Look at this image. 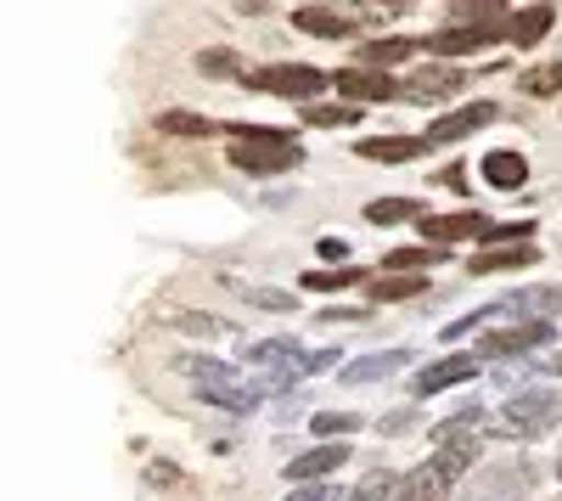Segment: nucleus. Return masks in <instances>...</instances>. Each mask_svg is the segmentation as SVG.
<instances>
[{"label":"nucleus","instance_id":"1","mask_svg":"<svg viewBox=\"0 0 562 501\" xmlns=\"http://www.w3.org/2000/svg\"><path fill=\"white\" fill-rule=\"evenodd\" d=\"M231 169H243L248 180H276L304 164V147L293 130H276V124H231Z\"/></svg>","mask_w":562,"mask_h":501},{"label":"nucleus","instance_id":"2","mask_svg":"<svg viewBox=\"0 0 562 501\" xmlns=\"http://www.w3.org/2000/svg\"><path fill=\"white\" fill-rule=\"evenodd\" d=\"M473 463H479V434L445 439L422 468L400 474V496L394 501H456V485L473 474Z\"/></svg>","mask_w":562,"mask_h":501},{"label":"nucleus","instance_id":"3","mask_svg":"<svg viewBox=\"0 0 562 501\" xmlns=\"http://www.w3.org/2000/svg\"><path fill=\"white\" fill-rule=\"evenodd\" d=\"M535 463L529 457H506V463H490V468H473L461 479L456 501H529L535 496Z\"/></svg>","mask_w":562,"mask_h":501},{"label":"nucleus","instance_id":"4","mask_svg":"<svg viewBox=\"0 0 562 501\" xmlns=\"http://www.w3.org/2000/svg\"><path fill=\"white\" fill-rule=\"evenodd\" d=\"M333 85V74H321L310 63H270V68H248L243 74V90H254V97H276V102H315L321 90Z\"/></svg>","mask_w":562,"mask_h":501},{"label":"nucleus","instance_id":"5","mask_svg":"<svg viewBox=\"0 0 562 501\" xmlns=\"http://www.w3.org/2000/svg\"><path fill=\"white\" fill-rule=\"evenodd\" d=\"M562 423V389H512L501 405V439H540Z\"/></svg>","mask_w":562,"mask_h":501},{"label":"nucleus","instance_id":"6","mask_svg":"<svg viewBox=\"0 0 562 501\" xmlns=\"http://www.w3.org/2000/svg\"><path fill=\"white\" fill-rule=\"evenodd\" d=\"M557 338V322L551 315H518V322H506V327H490L484 338H479V355L484 360H512V355H535V349H546Z\"/></svg>","mask_w":562,"mask_h":501},{"label":"nucleus","instance_id":"7","mask_svg":"<svg viewBox=\"0 0 562 501\" xmlns=\"http://www.w3.org/2000/svg\"><path fill=\"white\" fill-rule=\"evenodd\" d=\"M479 367H484L479 349H450V355H439V360H428V367L411 372V394H416V400H434V394H445V389H456V383H473Z\"/></svg>","mask_w":562,"mask_h":501},{"label":"nucleus","instance_id":"8","mask_svg":"<svg viewBox=\"0 0 562 501\" xmlns=\"http://www.w3.org/2000/svg\"><path fill=\"white\" fill-rule=\"evenodd\" d=\"M490 310V322H518V315H562V288L557 282H524V288H512V293H501L495 304H484Z\"/></svg>","mask_w":562,"mask_h":501},{"label":"nucleus","instance_id":"9","mask_svg":"<svg viewBox=\"0 0 562 501\" xmlns=\"http://www.w3.org/2000/svg\"><path fill=\"white\" fill-rule=\"evenodd\" d=\"M495 102H461V108H450V113H439L428 130V147H456V142H467V135H479L484 124H495Z\"/></svg>","mask_w":562,"mask_h":501},{"label":"nucleus","instance_id":"10","mask_svg":"<svg viewBox=\"0 0 562 501\" xmlns=\"http://www.w3.org/2000/svg\"><path fill=\"white\" fill-rule=\"evenodd\" d=\"M495 40H506V23H456V29L428 34L422 45H428L434 57H479L484 45H495Z\"/></svg>","mask_w":562,"mask_h":501},{"label":"nucleus","instance_id":"11","mask_svg":"<svg viewBox=\"0 0 562 501\" xmlns=\"http://www.w3.org/2000/svg\"><path fill=\"white\" fill-rule=\"evenodd\" d=\"M333 90L338 97H349V102H394V97H405V85L400 79H389V68H338L333 74Z\"/></svg>","mask_w":562,"mask_h":501},{"label":"nucleus","instance_id":"12","mask_svg":"<svg viewBox=\"0 0 562 501\" xmlns=\"http://www.w3.org/2000/svg\"><path fill=\"white\" fill-rule=\"evenodd\" d=\"M349 463V445H344V434L338 439H321V445H310V450H299V457L281 468V479L288 485H310V479H333L338 468Z\"/></svg>","mask_w":562,"mask_h":501},{"label":"nucleus","instance_id":"13","mask_svg":"<svg viewBox=\"0 0 562 501\" xmlns=\"http://www.w3.org/2000/svg\"><path fill=\"white\" fill-rule=\"evenodd\" d=\"M411 349H371V355H360V360H349V367H338V383L344 389H366V383H389V378H400L405 367H411Z\"/></svg>","mask_w":562,"mask_h":501},{"label":"nucleus","instance_id":"14","mask_svg":"<svg viewBox=\"0 0 562 501\" xmlns=\"http://www.w3.org/2000/svg\"><path fill=\"white\" fill-rule=\"evenodd\" d=\"M484 225H490V214H479V209H456V214H422L416 220V232H422V243H467V237H484Z\"/></svg>","mask_w":562,"mask_h":501},{"label":"nucleus","instance_id":"15","mask_svg":"<svg viewBox=\"0 0 562 501\" xmlns=\"http://www.w3.org/2000/svg\"><path fill=\"white\" fill-rule=\"evenodd\" d=\"M456 90H467V74H461V68H439V63L416 68V74L405 79V97H411V102H450Z\"/></svg>","mask_w":562,"mask_h":501},{"label":"nucleus","instance_id":"16","mask_svg":"<svg viewBox=\"0 0 562 501\" xmlns=\"http://www.w3.org/2000/svg\"><path fill=\"white\" fill-rule=\"evenodd\" d=\"M479 180L495 192H518V187H529V158L512 153V147H495V153L479 158Z\"/></svg>","mask_w":562,"mask_h":501},{"label":"nucleus","instance_id":"17","mask_svg":"<svg viewBox=\"0 0 562 501\" xmlns=\"http://www.w3.org/2000/svg\"><path fill=\"white\" fill-rule=\"evenodd\" d=\"M203 394V405H220V412H231V417H254L259 405L270 400V389L265 383H209V389H198Z\"/></svg>","mask_w":562,"mask_h":501},{"label":"nucleus","instance_id":"18","mask_svg":"<svg viewBox=\"0 0 562 501\" xmlns=\"http://www.w3.org/2000/svg\"><path fill=\"white\" fill-rule=\"evenodd\" d=\"M529 265H540L535 243H501V248H479L473 259H467L473 277H501V270H529Z\"/></svg>","mask_w":562,"mask_h":501},{"label":"nucleus","instance_id":"19","mask_svg":"<svg viewBox=\"0 0 562 501\" xmlns=\"http://www.w3.org/2000/svg\"><path fill=\"white\" fill-rule=\"evenodd\" d=\"M355 153L360 158H371V164H411V158H422V153H434L428 147V135H366V142H355Z\"/></svg>","mask_w":562,"mask_h":501},{"label":"nucleus","instance_id":"20","mask_svg":"<svg viewBox=\"0 0 562 501\" xmlns=\"http://www.w3.org/2000/svg\"><path fill=\"white\" fill-rule=\"evenodd\" d=\"M293 29H304L315 40H355V18L349 12H333V7H299L293 12Z\"/></svg>","mask_w":562,"mask_h":501},{"label":"nucleus","instance_id":"21","mask_svg":"<svg viewBox=\"0 0 562 501\" xmlns=\"http://www.w3.org/2000/svg\"><path fill=\"white\" fill-rule=\"evenodd\" d=\"M243 360L248 367H265V372H281V367H293V360H304V344L299 338H259V344H243Z\"/></svg>","mask_w":562,"mask_h":501},{"label":"nucleus","instance_id":"22","mask_svg":"<svg viewBox=\"0 0 562 501\" xmlns=\"http://www.w3.org/2000/svg\"><path fill=\"white\" fill-rule=\"evenodd\" d=\"M484 417H490V405H484V400H461L450 417L428 423V439H434V445H445V439H461V434H479V428H484Z\"/></svg>","mask_w":562,"mask_h":501},{"label":"nucleus","instance_id":"23","mask_svg":"<svg viewBox=\"0 0 562 501\" xmlns=\"http://www.w3.org/2000/svg\"><path fill=\"white\" fill-rule=\"evenodd\" d=\"M366 288H371V299H378V304H400V299L428 293V270H383V277H371Z\"/></svg>","mask_w":562,"mask_h":501},{"label":"nucleus","instance_id":"24","mask_svg":"<svg viewBox=\"0 0 562 501\" xmlns=\"http://www.w3.org/2000/svg\"><path fill=\"white\" fill-rule=\"evenodd\" d=\"M551 23H557V7H551V0H540V7H529V12H518V18L506 23V45H540L551 34Z\"/></svg>","mask_w":562,"mask_h":501},{"label":"nucleus","instance_id":"25","mask_svg":"<svg viewBox=\"0 0 562 501\" xmlns=\"http://www.w3.org/2000/svg\"><path fill=\"white\" fill-rule=\"evenodd\" d=\"M158 135H180V142H203V135H220V124H214L209 113L169 108V113H158Z\"/></svg>","mask_w":562,"mask_h":501},{"label":"nucleus","instance_id":"26","mask_svg":"<svg viewBox=\"0 0 562 501\" xmlns=\"http://www.w3.org/2000/svg\"><path fill=\"white\" fill-rule=\"evenodd\" d=\"M360 108L366 102H349V97H338V102H304V124L310 130H344V124L360 119Z\"/></svg>","mask_w":562,"mask_h":501},{"label":"nucleus","instance_id":"27","mask_svg":"<svg viewBox=\"0 0 562 501\" xmlns=\"http://www.w3.org/2000/svg\"><path fill=\"white\" fill-rule=\"evenodd\" d=\"M422 40H400V34H389V40H371V45H360L355 52V63H366V68H394V63H405L411 52H416Z\"/></svg>","mask_w":562,"mask_h":501},{"label":"nucleus","instance_id":"28","mask_svg":"<svg viewBox=\"0 0 562 501\" xmlns=\"http://www.w3.org/2000/svg\"><path fill=\"white\" fill-rule=\"evenodd\" d=\"M445 243H416V248H394L389 259H383V270H434V265H445Z\"/></svg>","mask_w":562,"mask_h":501},{"label":"nucleus","instance_id":"29","mask_svg":"<svg viewBox=\"0 0 562 501\" xmlns=\"http://www.w3.org/2000/svg\"><path fill=\"white\" fill-rule=\"evenodd\" d=\"M360 282H371L360 265H344V270H304V288H310V293H338V288H360Z\"/></svg>","mask_w":562,"mask_h":501},{"label":"nucleus","instance_id":"30","mask_svg":"<svg viewBox=\"0 0 562 501\" xmlns=\"http://www.w3.org/2000/svg\"><path fill=\"white\" fill-rule=\"evenodd\" d=\"M186 378H192L198 389H209V383H237L243 372L231 367V360H214V355H192V360H186Z\"/></svg>","mask_w":562,"mask_h":501},{"label":"nucleus","instance_id":"31","mask_svg":"<svg viewBox=\"0 0 562 501\" xmlns=\"http://www.w3.org/2000/svg\"><path fill=\"white\" fill-rule=\"evenodd\" d=\"M366 220H371V225H400V220H422V203H416V198H378V203H366Z\"/></svg>","mask_w":562,"mask_h":501},{"label":"nucleus","instance_id":"32","mask_svg":"<svg viewBox=\"0 0 562 501\" xmlns=\"http://www.w3.org/2000/svg\"><path fill=\"white\" fill-rule=\"evenodd\" d=\"M456 23H512L506 18V0H450Z\"/></svg>","mask_w":562,"mask_h":501},{"label":"nucleus","instance_id":"33","mask_svg":"<svg viewBox=\"0 0 562 501\" xmlns=\"http://www.w3.org/2000/svg\"><path fill=\"white\" fill-rule=\"evenodd\" d=\"M479 243H484V248H501V243H535V220H490Z\"/></svg>","mask_w":562,"mask_h":501},{"label":"nucleus","instance_id":"34","mask_svg":"<svg viewBox=\"0 0 562 501\" xmlns=\"http://www.w3.org/2000/svg\"><path fill=\"white\" fill-rule=\"evenodd\" d=\"M518 90H529V97H562V63H540V68H529L524 79H518Z\"/></svg>","mask_w":562,"mask_h":501},{"label":"nucleus","instance_id":"35","mask_svg":"<svg viewBox=\"0 0 562 501\" xmlns=\"http://www.w3.org/2000/svg\"><path fill=\"white\" fill-rule=\"evenodd\" d=\"M394 496H400V474H389V468L366 474V479L349 490V501H394Z\"/></svg>","mask_w":562,"mask_h":501},{"label":"nucleus","instance_id":"36","mask_svg":"<svg viewBox=\"0 0 562 501\" xmlns=\"http://www.w3.org/2000/svg\"><path fill=\"white\" fill-rule=\"evenodd\" d=\"M254 310H270V315H299V299L288 288H243Z\"/></svg>","mask_w":562,"mask_h":501},{"label":"nucleus","instance_id":"37","mask_svg":"<svg viewBox=\"0 0 562 501\" xmlns=\"http://www.w3.org/2000/svg\"><path fill=\"white\" fill-rule=\"evenodd\" d=\"M310 428H315L321 439H333V434H344V439H349V434L360 428V412H315V417H310Z\"/></svg>","mask_w":562,"mask_h":501},{"label":"nucleus","instance_id":"38","mask_svg":"<svg viewBox=\"0 0 562 501\" xmlns=\"http://www.w3.org/2000/svg\"><path fill=\"white\" fill-rule=\"evenodd\" d=\"M288 501H349V490L326 485V479H310V485H293V496H288Z\"/></svg>","mask_w":562,"mask_h":501},{"label":"nucleus","instance_id":"39","mask_svg":"<svg viewBox=\"0 0 562 501\" xmlns=\"http://www.w3.org/2000/svg\"><path fill=\"white\" fill-rule=\"evenodd\" d=\"M416 423H422V405H400V412L378 417V434H405V428H416Z\"/></svg>","mask_w":562,"mask_h":501},{"label":"nucleus","instance_id":"40","mask_svg":"<svg viewBox=\"0 0 562 501\" xmlns=\"http://www.w3.org/2000/svg\"><path fill=\"white\" fill-rule=\"evenodd\" d=\"M479 327H490V310H473V315H461V322H450L439 338L445 344H456V338H467V333H479Z\"/></svg>","mask_w":562,"mask_h":501},{"label":"nucleus","instance_id":"41","mask_svg":"<svg viewBox=\"0 0 562 501\" xmlns=\"http://www.w3.org/2000/svg\"><path fill=\"white\" fill-rule=\"evenodd\" d=\"M198 68H203V74H237V79L248 74V68H243L237 57H231V52H203V57H198Z\"/></svg>","mask_w":562,"mask_h":501},{"label":"nucleus","instance_id":"42","mask_svg":"<svg viewBox=\"0 0 562 501\" xmlns=\"http://www.w3.org/2000/svg\"><path fill=\"white\" fill-rule=\"evenodd\" d=\"M338 360H344L338 349H315V355L299 360V372H304V378H315V372H338Z\"/></svg>","mask_w":562,"mask_h":501},{"label":"nucleus","instance_id":"43","mask_svg":"<svg viewBox=\"0 0 562 501\" xmlns=\"http://www.w3.org/2000/svg\"><path fill=\"white\" fill-rule=\"evenodd\" d=\"M180 327L198 333V338H225V333H231L225 322H214V315H180Z\"/></svg>","mask_w":562,"mask_h":501},{"label":"nucleus","instance_id":"44","mask_svg":"<svg viewBox=\"0 0 562 501\" xmlns=\"http://www.w3.org/2000/svg\"><path fill=\"white\" fill-rule=\"evenodd\" d=\"M321 259H349V243L344 237H321Z\"/></svg>","mask_w":562,"mask_h":501},{"label":"nucleus","instance_id":"45","mask_svg":"<svg viewBox=\"0 0 562 501\" xmlns=\"http://www.w3.org/2000/svg\"><path fill=\"white\" fill-rule=\"evenodd\" d=\"M546 372H562V349H557V355L546 360Z\"/></svg>","mask_w":562,"mask_h":501},{"label":"nucleus","instance_id":"46","mask_svg":"<svg viewBox=\"0 0 562 501\" xmlns=\"http://www.w3.org/2000/svg\"><path fill=\"white\" fill-rule=\"evenodd\" d=\"M557 479H562V450H557Z\"/></svg>","mask_w":562,"mask_h":501},{"label":"nucleus","instance_id":"47","mask_svg":"<svg viewBox=\"0 0 562 501\" xmlns=\"http://www.w3.org/2000/svg\"><path fill=\"white\" fill-rule=\"evenodd\" d=\"M557 501H562V496H557Z\"/></svg>","mask_w":562,"mask_h":501}]
</instances>
